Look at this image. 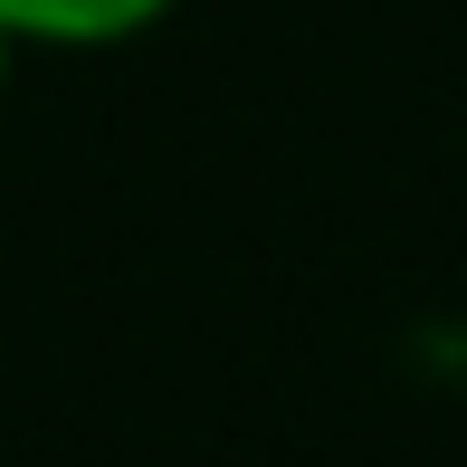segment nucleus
<instances>
[{
    "label": "nucleus",
    "instance_id": "nucleus-1",
    "mask_svg": "<svg viewBox=\"0 0 467 467\" xmlns=\"http://www.w3.org/2000/svg\"><path fill=\"white\" fill-rule=\"evenodd\" d=\"M172 0H0V29L19 48H115V38L153 29Z\"/></svg>",
    "mask_w": 467,
    "mask_h": 467
},
{
    "label": "nucleus",
    "instance_id": "nucleus-2",
    "mask_svg": "<svg viewBox=\"0 0 467 467\" xmlns=\"http://www.w3.org/2000/svg\"><path fill=\"white\" fill-rule=\"evenodd\" d=\"M10 48H19V38H10V29H0V77H10Z\"/></svg>",
    "mask_w": 467,
    "mask_h": 467
}]
</instances>
